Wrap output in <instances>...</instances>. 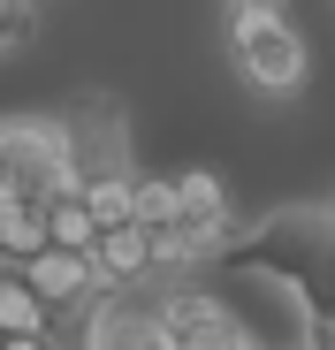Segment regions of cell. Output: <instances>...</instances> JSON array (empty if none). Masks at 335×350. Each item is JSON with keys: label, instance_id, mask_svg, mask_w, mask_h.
Masks as SVG:
<instances>
[{"label": "cell", "instance_id": "6da1fadb", "mask_svg": "<svg viewBox=\"0 0 335 350\" xmlns=\"http://www.w3.org/2000/svg\"><path fill=\"white\" fill-rule=\"evenodd\" d=\"M237 267L267 274V282H290L305 320H335V221L282 213L252 237V252H237Z\"/></svg>", "mask_w": 335, "mask_h": 350}, {"label": "cell", "instance_id": "7a4b0ae2", "mask_svg": "<svg viewBox=\"0 0 335 350\" xmlns=\"http://www.w3.org/2000/svg\"><path fill=\"white\" fill-rule=\"evenodd\" d=\"M229 53H237V69H244V84L252 92H297L305 84V69H312V53H305V38L282 23V16H237L229 23Z\"/></svg>", "mask_w": 335, "mask_h": 350}, {"label": "cell", "instance_id": "3957f363", "mask_svg": "<svg viewBox=\"0 0 335 350\" xmlns=\"http://www.w3.org/2000/svg\"><path fill=\"white\" fill-rule=\"evenodd\" d=\"M62 152L77 183H99V175H130V130H122V107L92 92L62 114Z\"/></svg>", "mask_w": 335, "mask_h": 350}, {"label": "cell", "instance_id": "277c9868", "mask_svg": "<svg viewBox=\"0 0 335 350\" xmlns=\"http://www.w3.org/2000/svg\"><path fill=\"white\" fill-rule=\"evenodd\" d=\"M8 130V191H23L31 206H46L53 191H69V152H62V122H0Z\"/></svg>", "mask_w": 335, "mask_h": 350}, {"label": "cell", "instance_id": "5b68a950", "mask_svg": "<svg viewBox=\"0 0 335 350\" xmlns=\"http://www.w3.org/2000/svg\"><path fill=\"white\" fill-rule=\"evenodd\" d=\"M152 335L168 350H229L244 327H237V312L221 297H206V289H168L152 305Z\"/></svg>", "mask_w": 335, "mask_h": 350}, {"label": "cell", "instance_id": "8992f818", "mask_svg": "<svg viewBox=\"0 0 335 350\" xmlns=\"http://www.w3.org/2000/svg\"><path fill=\"white\" fill-rule=\"evenodd\" d=\"M176 228H183L191 259H206V252H221V244L237 237V213H229V191H221V175H206V167L176 175Z\"/></svg>", "mask_w": 335, "mask_h": 350}, {"label": "cell", "instance_id": "52a82bcc", "mask_svg": "<svg viewBox=\"0 0 335 350\" xmlns=\"http://www.w3.org/2000/svg\"><path fill=\"white\" fill-rule=\"evenodd\" d=\"M38 297H46V312H62V305H99L107 297V282H99V267H92V252H62V244H38L23 267H16Z\"/></svg>", "mask_w": 335, "mask_h": 350}, {"label": "cell", "instance_id": "ba28073f", "mask_svg": "<svg viewBox=\"0 0 335 350\" xmlns=\"http://www.w3.org/2000/svg\"><path fill=\"white\" fill-rule=\"evenodd\" d=\"M92 267H99L107 289H130V282H160V274H168V267L152 259V244H145V228H137V221L99 228V237H92Z\"/></svg>", "mask_w": 335, "mask_h": 350}, {"label": "cell", "instance_id": "9c48e42d", "mask_svg": "<svg viewBox=\"0 0 335 350\" xmlns=\"http://www.w3.org/2000/svg\"><path fill=\"white\" fill-rule=\"evenodd\" d=\"M46 244H62V252H92V237H99V228H92V213H84V191L69 183V191H53L46 198Z\"/></svg>", "mask_w": 335, "mask_h": 350}, {"label": "cell", "instance_id": "30bf717a", "mask_svg": "<svg viewBox=\"0 0 335 350\" xmlns=\"http://www.w3.org/2000/svg\"><path fill=\"white\" fill-rule=\"evenodd\" d=\"M77 191H84L92 228H122V221H137V175H99V183H77Z\"/></svg>", "mask_w": 335, "mask_h": 350}, {"label": "cell", "instance_id": "8fae6325", "mask_svg": "<svg viewBox=\"0 0 335 350\" xmlns=\"http://www.w3.org/2000/svg\"><path fill=\"white\" fill-rule=\"evenodd\" d=\"M31 31H38V16H31V0H0V53H16V46H31Z\"/></svg>", "mask_w": 335, "mask_h": 350}, {"label": "cell", "instance_id": "7c38bea8", "mask_svg": "<svg viewBox=\"0 0 335 350\" xmlns=\"http://www.w3.org/2000/svg\"><path fill=\"white\" fill-rule=\"evenodd\" d=\"M237 16H282V0H229V23Z\"/></svg>", "mask_w": 335, "mask_h": 350}, {"label": "cell", "instance_id": "4fadbf2b", "mask_svg": "<svg viewBox=\"0 0 335 350\" xmlns=\"http://www.w3.org/2000/svg\"><path fill=\"white\" fill-rule=\"evenodd\" d=\"M0 350H62L53 335H0Z\"/></svg>", "mask_w": 335, "mask_h": 350}, {"label": "cell", "instance_id": "5bb4252c", "mask_svg": "<svg viewBox=\"0 0 335 350\" xmlns=\"http://www.w3.org/2000/svg\"><path fill=\"white\" fill-rule=\"evenodd\" d=\"M305 350H335V320H312L305 327Z\"/></svg>", "mask_w": 335, "mask_h": 350}, {"label": "cell", "instance_id": "9a60e30c", "mask_svg": "<svg viewBox=\"0 0 335 350\" xmlns=\"http://www.w3.org/2000/svg\"><path fill=\"white\" fill-rule=\"evenodd\" d=\"M0 183H8V130H0Z\"/></svg>", "mask_w": 335, "mask_h": 350}, {"label": "cell", "instance_id": "2e32d148", "mask_svg": "<svg viewBox=\"0 0 335 350\" xmlns=\"http://www.w3.org/2000/svg\"><path fill=\"white\" fill-rule=\"evenodd\" d=\"M229 350H259V342H252V335H237V342H229Z\"/></svg>", "mask_w": 335, "mask_h": 350}, {"label": "cell", "instance_id": "e0dca14e", "mask_svg": "<svg viewBox=\"0 0 335 350\" xmlns=\"http://www.w3.org/2000/svg\"><path fill=\"white\" fill-rule=\"evenodd\" d=\"M137 350H168V342H160V335H145V342H137Z\"/></svg>", "mask_w": 335, "mask_h": 350}]
</instances>
